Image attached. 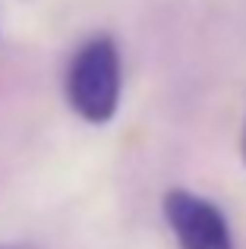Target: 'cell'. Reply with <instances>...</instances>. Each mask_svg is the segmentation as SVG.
<instances>
[{
    "label": "cell",
    "mask_w": 246,
    "mask_h": 249,
    "mask_svg": "<svg viewBox=\"0 0 246 249\" xmlns=\"http://www.w3.org/2000/svg\"><path fill=\"white\" fill-rule=\"evenodd\" d=\"M120 51L114 38L95 35L73 54L67 70V101L86 123L105 126L120 107Z\"/></svg>",
    "instance_id": "1"
},
{
    "label": "cell",
    "mask_w": 246,
    "mask_h": 249,
    "mask_svg": "<svg viewBox=\"0 0 246 249\" xmlns=\"http://www.w3.org/2000/svg\"><path fill=\"white\" fill-rule=\"evenodd\" d=\"M164 218L180 249H234L224 212L190 189H171L164 196Z\"/></svg>",
    "instance_id": "2"
},
{
    "label": "cell",
    "mask_w": 246,
    "mask_h": 249,
    "mask_svg": "<svg viewBox=\"0 0 246 249\" xmlns=\"http://www.w3.org/2000/svg\"><path fill=\"white\" fill-rule=\"evenodd\" d=\"M243 161H246V129H243Z\"/></svg>",
    "instance_id": "3"
}]
</instances>
